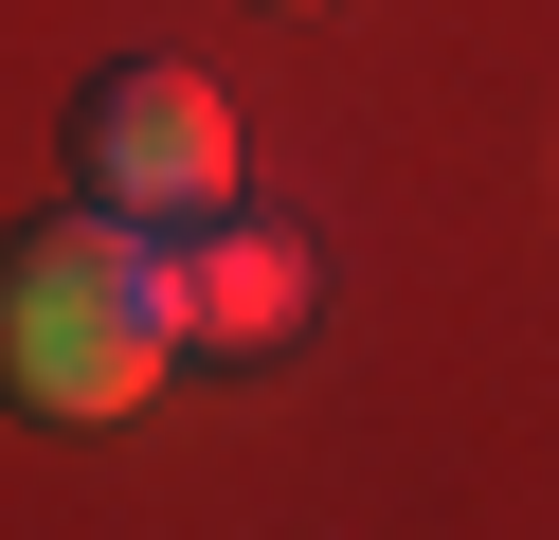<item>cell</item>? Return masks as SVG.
<instances>
[{
    "label": "cell",
    "mask_w": 559,
    "mask_h": 540,
    "mask_svg": "<svg viewBox=\"0 0 559 540\" xmlns=\"http://www.w3.org/2000/svg\"><path fill=\"white\" fill-rule=\"evenodd\" d=\"M0 360L37 415H127V396L181 360V307H163V235L127 216H55V235L0 252Z\"/></svg>",
    "instance_id": "6da1fadb"
},
{
    "label": "cell",
    "mask_w": 559,
    "mask_h": 540,
    "mask_svg": "<svg viewBox=\"0 0 559 540\" xmlns=\"http://www.w3.org/2000/svg\"><path fill=\"white\" fill-rule=\"evenodd\" d=\"M73 199L127 216V235H199L235 216V108L199 91L181 55H109L73 91Z\"/></svg>",
    "instance_id": "7a4b0ae2"
},
{
    "label": "cell",
    "mask_w": 559,
    "mask_h": 540,
    "mask_svg": "<svg viewBox=\"0 0 559 540\" xmlns=\"http://www.w3.org/2000/svg\"><path fill=\"white\" fill-rule=\"evenodd\" d=\"M163 307H181V343H289L307 324V252L271 235V216H199V235H163Z\"/></svg>",
    "instance_id": "3957f363"
}]
</instances>
